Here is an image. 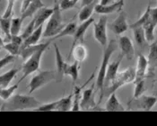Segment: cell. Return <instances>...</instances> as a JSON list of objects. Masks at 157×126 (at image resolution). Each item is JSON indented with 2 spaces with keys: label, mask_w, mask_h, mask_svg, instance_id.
<instances>
[{
  "label": "cell",
  "mask_w": 157,
  "mask_h": 126,
  "mask_svg": "<svg viewBox=\"0 0 157 126\" xmlns=\"http://www.w3.org/2000/svg\"><path fill=\"white\" fill-rule=\"evenodd\" d=\"M18 86H19V82L10 87L8 86L6 88H0V98L4 101L9 100L13 96L14 91L18 88Z\"/></svg>",
  "instance_id": "obj_32"
},
{
  "label": "cell",
  "mask_w": 157,
  "mask_h": 126,
  "mask_svg": "<svg viewBox=\"0 0 157 126\" xmlns=\"http://www.w3.org/2000/svg\"><path fill=\"white\" fill-rule=\"evenodd\" d=\"M150 9H151V5L149 4L147 6V8L145 9V13L140 16V18L136 21L134 24L130 25V28L132 29L134 27H137V26H143V25L146 24L149 21V17H150Z\"/></svg>",
  "instance_id": "obj_34"
},
{
  "label": "cell",
  "mask_w": 157,
  "mask_h": 126,
  "mask_svg": "<svg viewBox=\"0 0 157 126\" xmlns=\"http://www.w3.org/2000/svg\"><path fill=\"white\" fill-rule=\"evenodd\" d=\"M155 95H157V90H156V93H155Z\"/></svg>",
  "instance_id": "obj_49"
},
{
  "label": "cell",
  "mask_w": 157,
  "mask_h": 126,
  "mask_svg": "<svg viewBox=\"0 0 157 126\" xmlns=\"http://www.w3.org/2000/svg\"><path fill=\"white\" fill-rule=\"evenodd\" d=\"M147 69H148V61L144 54L139 53L137 57V63L136 68V78L134 80V83L145 79Z\"/></svg>",
  "instance_id": "obj_12"
},
{
  "label": "cell",
  "mask_w": 157,
  "mask_h": 126,
  "mask_svg": "<svg viewBox=\"0 0 157 126\" xmlns=\"http://www.w3.org/2000/svg\"><path fill=\"white\" fill-rule=\"evenodd\" d=\"M35 29H36V28H35V20H34V18H33V20L28 24V25L26 26V28L24 29V33L21 34L23 39H24V41L25 39H27V38L29 37V36L34 32Z\"/></svg>",
  "instance_id": "obj_39"
},
{
  "label": "cell",
  "mask_w": 157,
  "mask_h": 126,
  "mask_svg": "<svg viewBox=\"0 0 157 126\" xmlns=\"http://www.w3.org/2000/svg\"><path fill=\"white\" fill-rule=\"evenodd\" d=\"M75 6V4L74 3L73 0H62L59 4V6H60V9L62 11L71 9Z\"/></svg>",
  "instance_id": "obj_42"
},
{
  "label": "cell",
  "mask_w": 157,
  "mask_h": 126,
  "mask_svg": "<svg viewBox=\"0 0 157 126\" xmlns=\"http://www.w3.org/2000/svg\"><path fill=\"white\" fill-rule=\"evenodd\" d=\"M16 0H7V6L6 8V11L3 14V17L5 18H9L12 17L13 11V6Z\"/></svg>",
  "instance_id": "obj_41"
},
{
  "label": "cell",
  "mask_w": 157,
  "mask_h": 126,
  "mask_svg": "<svg viewBox=\"0 0 157 126\" xmlns=\"http://www.w3.org/2000/svg\"><path fill=\"white\" fill-rule=\"evenodd\" d=\"M94 74L91 76V77L85 82L83 86H80V87H75V90H74V93H73V111H79L81 109L80 107V102H81V98H82V96H81V91L82 89L85 88V86L94 78Z\"/></svg>",
  "instance_id": "obj_20"
},
{
  "label": "cell",
  "mask_w": 157,
  "mask_h": 126,
  "mask_svg": "<svg viewBox=\"0 0 157 126\" xmlns=\"http://www.w3.org/2000/svg\"><path fill=\"white\" fill-rule=\"evenodd\" d=\"M24 20L21 17H14L11 20V34L19 35Z\"/></svg>",
  "instance_id": "obj_35"
},
{
  "label": "cell",
  "mask_w": 157,
  "mask_h": 126,
  "mask_svg": "<svg viewBox=\"0 0 157 126\" xmlns=\"http://www.w3.org/2000/svg\"><path fill=\"white\" fill-rule=\"evenodd\" d=\"M103 48H104L103 49V56H102L101 67L99 69V72H98L96 79V88L97 89H99L101 91L100 101L101 100V98L103 96V88L105 85V75H106V71H107V69H108V66L109 64V60L111 58V55L118 50L119 44L115 40H110L109 43H107V45Z\"/></svg>",
  "instance_id": "obj_1"
},
{
  "label": "cell",
  "mask_w": 157,
  "mask_h": 126,
  "mask_svg": "<svg viewBox=\"0 0 157 126\" xmlns=\"http://www.w3.org/2000/svg\"><path fill=\"white\" fill-rule=\"evenodd\" d=\"M0 16H1V15H0Z\"/></svg>",
  "instance_id": "obj_51"
},
{
  "label": "cell",
  "mask_w": 157,
  "mask_h": 126,
  "mask_svg": "<svg viewBox=\"0 0 157 126\" xmlns=\"http://www.w3.org/2000/svg\"><path fill=\"white\" fill-rule=\"evenodd\" d=\"M118 44L121 50L122 57H125L128 60H132L135 55V48L130 38L125 35H120Z\"/></svg>",
  "instance_id": "obj_9"
},
{
  "label": "cell",
  "mask_w": 157,
  "mask_h": 126,
  "mask_svg": "<svg viewBox=\"0 0 157 126\" xmlns=\"http://www.w3.org/2000/svg\"><path fill=\"white\" fill-rule=\"evenodd\" d=\"M11 20L12 17L5 18L3 16H0V30L5 34V40L4 41H11Z\"/></svg>",
  "instance_id": "obj_26"
},
{
  "label": "cell",
  "mask_w": 157,
  "mask_h": 126,
  "mask_svg": "<svg viewBox=\"0 0 157 126\" xmlns=\"http://www.w3.org/2000/svg\"><path fill=\"white\" fill-rule=\"evenodd\" d=\"M134 84H135V90H134L133 99H135V98H137V97L141 96L145 93L146 88H145V79L140 80L138 82H136Z\"/></svg>",
  "instance_id": "obj_37"
},
{
  "label": "cell",
  "mask_w": 157,
  "mask_h": 126,
  "mask_svg": "<svg viewBox=\"0 0 157 126\" xmlns=\"http://www.w3.org/2000/svg\"><path fill=\"white\" fill-rule=\"evenodd\" d=\"M121 59H122V55L119 58V60L114 61H112L109 64L107 71H106V75H105V84L111 82L114 79V77H116V75L118 74Z\"/></svg>",
  "instance_id": "obj_21"
},
{
  "label": "cell",
  "mask_w": 157,
  "mask_h": 126,
  "mask_svg": "<svg viewBox=\"0 0 157 126\" xmlns=\"http://www.w3.org/2000/svg\"><path fill=\"white\" fill-rule=\"evenodd\" d=\"M95 6L96 4L93 1L91 3L85 4V6L81 8L80 12L78 14V18L80 22H85L86 20H88L89 18H91L93 13L95 9Z\"/></svg>",
  "instance_id": "obj_28"
},
{
  "label": "cell",
  "mask_w": 157,
  "mask_h": 126,
  "mask_svg": "<svg viewBox=\"0 0 157 126\" xmlns=\"http://www.w3.org/2000/svg\"><path fill=\"white\" fill-rule=\"evenodd\" d=\"M51 42V41L49 40L47 42H44V43H40V44H33V45H29V46H26V47H24L21 49V52H20V55L22 56L23 60L24 61H26L31 55H33L35 51H37L38 50L41 49L42 47L44 46H47V45H49Z\"/></svg>",
  "instance_id": "obj_24"
},
{
  "label": "cell",
  "mask_w": 157,
  "mask_h": 126,
  "mask_svg": "<svg viewBox=\"0 0 157 126\" xmlns=\"http://www.w3.org/2000/svg\"><path fill=\"white\" fill-rule=\"evenodd\" d=\"M132 30H133L134 39H135V41H136V45L141 49L144 48L145 45L148 43V41H146L145 30H144L143 26L134 27V28H132Z\"/></svg>",
  "instance_id": "obj_22"
},
{
  "label": "cell",
  "mask_w": 157,
  "mask_h": 126,
  "mask_svg": "<svg viewBox=\"0 0 157 126\" xmlns=\"http://www.w3.org/2000/svg\"><path fill=\"white\" fill-rule=\"evenodd\" d=\"M124 6V0H119L116 2H113L109 5H101L97 4L95 6L94 12L100 14H109L121 11L122 7Z\"/></svg>",
  "instance_id": "obj_11"
},
{
  "label": "cell",
  "mask_w": 157,
  "mask_h": 126,
  "mask_svg": "<svg viewBox=\"0 0 157 126\" xmlns=\"http://www.w3.org/2000/svg\"><path fill=\"white\" fill-rule=\"evenodd\" d=\"M135 104L139 109L145 110V111H150L152 108L157 103V97L155 96H144L135 98Z\"/></svg>",
  "instance_id": "obj_14"
},
{
  "label": "cell",
  "mask_w": 157,
  "mask_h": 126,
  "mask_svg": "<svg viewBox=\"0 0 157 126\" xmlns=\"http://www.w3.org/2000/svg\"><path fill=\"white\" fill-rule=\"evenodd\" d=\"M54 11L50 17L48 19V23L46 25L45 30L43 32L42 37L44 38H52L56 36L61 30L65 27L63 23V18L61 14V10L59 4L55 1L54 4Z\"/></svg>",
  "instance_id": "obj_3"
},
{
  "label": "cell",
  "mask_w": 157,
  "mask_h": 126,
  "mask_svg": "<svg viewBox=\"0 0 157 126\" xmlns=\"http://www.w3.org/2000/svg\"><path fill=\"white\" fill-rule=\"evenodd\" d=\"M156 26L153 25L150 21H148L146 24L143 25V28L145 30V38L148 42H153L155 41V29Z\"/></svg>",
  "instance_id": "obj_33"
},
{
  "label": "cell",
  "mask_w": 157,
  "mask_h": 126,
  "mask_svg": "<svg viewBox=\"0 0 157 126\" xmlns=\"http://www.w3.org/2000/svg\"><path fill=\"white\" fill-rule=\"evenodd\" d=\"M54 11V8H48L46 6L41 7L40 9H39L34 15V20H35V28L42 25L48 18L50 17V15L52 14V13Z\"/></svg>",
  "instance_id": "obj_16"
},
{
  "label": "cell",
  "mask_w": 157,
  "mask_h": 126,
  "mask_svg": "<svg viewBox=\"0 0 157 126\" xmlns=\"http://www.w3.org/2000/svg\"><path fill=\"white\" fill-rule=\"evenodd\" d=\"M64 75L71 77L73 82L75 83L79 77V62L75 61L72 64L66 63L64 68Z\"/></svg>",
  "instance_id": "obj_23"
},
{
  "label": "cell",
  "mask_w": 157,
  "mask_h": 126,
  "mask_svg": "<svg viewBox=\"0 0 157 126\" xmlns=\"http://www.w3.org/2000/svg\"><path fill=\"white\" fill-rule=\"evenodd\" d=\"M19 69H11L6 73L0 75V88H6L10 85L12 80L19 72Z\"/></svg>",
  "instance_id": "obj_30"
},
{
  "label": "cell",
  "mask_w": 157,
  "mask_h": 126,
  "mask_svg": "<svg viewBox=\"0 0 157 126\" xmlns=\"http://www.w3.org/2000/svg\"><path fill=\"white\" fill-rule=\"evenodd\" d=\"M73 107V94L58 100L57 111H70Z\"/></svg>",
  "instance_id": "obj_31"
},
{
  "label": "cell",
  "mask_w": 157,
  "mask_h": 126,
  "mask_svg": "<svg viewBox=\"0 0 157 126\" xmlns=\"http://www.w3.org/2000/svg\"><path fill=\"white\" fill-rule=\"evenodd\" d=\"M135 78H136V69H134L133 67H129L121 72H118L114 79L110 82L111 86L107 88L108 94L110 95L111 93L116 92V90H118L121 87L134 82Z\"/></svg>",
  "instance_id": "obj_5"
},
{
  "label": "cell",
  "mask_w": 157,
  "mask_h": 126,
  "mask_svg": "<svg viewBox=\"0 0 157 126\" xmlns=\"http://www.w3.org/2000/svg\"><path fill=\"white\" fill-rule=\"evenodd\" d=\"M4 44H5V41H4V40L2 39V37L0 36V47H3Z\"/></svg>",
  "instance_id": "obj_46"
},
{
  "label": "cell",
  "mask_w": 157,
  "mask_h": 126,
  "mask_svg": "<svg viewBox=\"0 0 157 126\" xmlns=\"http://www.w3.org/2000/svg\"><path fill=\"white\" fill-rule=\"evenodd\" d=\"M57 80V73L54 70H44L40 71L38 74L33 76L29 84V94L33 93L35 90L44 87L48 83Z\"/></svg>",
  "instance_id": "obj_6"
},
{
  "label": "cell",
  "mask_w": 157,
  "mask_h": 126,
  "mask_svg": "<svg viewBox=\"0 0 157 126\" xmlns=\"http://www.w3.org/2000/svg\"><path fill=\"white\" fill-rule=\"evenodd\" d=\"M93 24H94V19L91 17V18H89L88 20H86L85 22H82L81 25H79V26H77V29H76L74 36H73L74 41H73L71 50L75 47V45L77 43V41L84 43V37H85V32L90 27V25H92Z\"/></svg>",
  "instance_id": "obj_13"
},
{
  "label": "cell",
  "mask_w": 157,
  "mask_h": 126,
  "mask_svg": "<svg viewBox=\"0 0 157 126\" xmlns=\"http://www.w3.org/2000/svg\"><path fill=\"white\" fill-rule=\"evenodd\" d=\"M49 45L44 46L41 49L35 51L33 55H31L26 61H24V64L22 66V71H23V77L20 79L19 83L24 80L25 77H27L29 75L34 73L40 69V60L41 57L43 55V53L45 52V50L48 49Z\"/></svg>",
  "instance_id": "obj_4"
},
{
  "label": "cell",
  "mask_w": 157,
  "mask_h": 126,
  "mask_svg": "<svg viewBox=\"0 0 157 126\" xmlns=\"http://www.w3.org/2000/svg\"><path fill=\"white\" fill-rule=\"evenodd\" d=\"M77 29V25L75 22H70L67 25H66L60 32L54 37L50 38V41H55L57 39H59L62 37H66V36H74L75 31Z\"/></svg>",
  "instance_id": "obj_27"
},
{
  "label": "cell",
  "mask_w": 157,
  "mask_h": 126,
  "mask_svg": "<svg viewBox=\"0 0 157 126\" xmlns=\"http://www.w3.org/2000/svg\"><path fill=\"white\" fill-rule=\"evenodd\" d=\"M155 41H157V39H156V40H155Z\"/></svg>",
  "instance_id": "obj_50"
},
{
  "label": "cell",
  "mask_w": 157,
  "mask_h": 126,
  "mask_svg": "<svg viewBox=\"0 0 157 126\" xmlns=\"http://www.w3.org/2000/svg\"><path fill=\"white\" fill-rule=\"evenodd\" d=\"M113 2H114V0H101L99 4H101V5H109V4H111Z\"/></svg>",
  "instance_id": "obj_45"
},
{
  "label": "cell",
  "mask_w": 157,
  "mask_h": 126,
  "mask_svg": "<svg viewBox=\"0 0 157 126\" xmlns=\"http://www.w3.org/2000/svg\"><path fill=\"white\" fill-rule=\"evenodd\" d=\"M149 21L155 26L157 25V6L156 7H151Z\"/></svg>",
  "instance_id": "obj_43"
},
{
  "label": "cell",
  "mask_w": 157,
  "mask_h": 126,
  "mask_svg": "<svg viewBox=\"0 0 157 126\" xmlns=\"http://www.w3.org/2000/svg\"><path fill=\"white\" fill-rule=\"evenodd\" d=\"M108 27V17L106 14H101L98 22L94 25V37L102 47H105L108 43L107 35Z\"/></svg>",
  "instance_id": "obj_7"
},
{
  "label": "cell",
  "mask_w": 157,
  "mask_h": 126,
  "mask_svg": "<svg viewBox=\"0 0 157 126\" xmlns=\"http://www.w3.org/2000/svg\"><path fill=\"white\" fill-rule=\"evenodd\" d=\"M71 55L74 56L75 61H76L78 62H83V61H85V59L87 58L88 50H87V48L85 47V45L84 43L79 42V43H76L75 45V47L73 48L72 50H70L68 58Z\"/></svg>",
  "instance_id": "obj_15"
},
{
  "label": "cell",
  "mask_w": 157,
  "mask_h": 126,
  "mask_svg": "<svg viewBox=\"0 0 157 126\" xmlns=\"http://www.w3.org/2000/svg\"><path fill=\"white\" fill-rule=\"evenodd\" d=\"M73 1H74V3H75V4H77L79 0H73Z\"/></svg>",
  "instance_id": "obj_47"
},
{
  "label": "cell",
  "mask_w": 157,
  "mask_h": 126,
  "mask_svg": "<svg viewBox=\"0 0 157 126\" xmlns=\"http://www.w3.org/2000/svg\"><path fill=\"white\" fill-rule=\"evenodd\" d=\"M7 104L4 105V109L9 111H22L27 109H35L41 104L40 101H38L33 96L30 95H14L7 100Z\"/></svg>",
  "instance_id": "obj_2"
},
{
  "label": "cell",
  "mask_w": 157,
  "mask_h": 126,
  "mask_svg": "<svg viewBox=\"0 0 157 126\" xmlns=\"http://www.w3.org/2000/svg\"><path fill=\"white\" fill-rule=\"evenodd\" d=\"M108 25H109V29L114 34L118 36L123 34L128 29V25L127 22V14L121 10L118 17Z\"/></svg>",
  "instance_id": "obj_8"
},
{
  "label": "cell",
  "mask_w": 157,
  "mask_h": 126,
  "mask_svg": "<svg viewBox=\"0 0 157 126\" xmlns=\"http://www.w3.org/2000/svg\"><path fill=\"white\" fill-rule=\"evenodd\" d=\"M42 34H43V25L37 27L36 29L34 30V32L24 41V43L21 47L24 48L26 46H29V45H33V44H37V42L40 41V39L42 37Z\"/></svg>",
  "instance_id": "obj_25"
},
{
  "label": "cell",
  "mask_w": 157,
  "mask_h": 126,
  "mask_svg": "<svg viewBox=\"0 0 157 126\" xmlns=\"http://www.w3.org/2000/svg\"><path fill=\"white\" fill-rule=\"evenodd\" d=\"M15 57L16 56L12 55V54L9 53V54L6 55L5 57H3L2 59H0V69H2L3 68H5L8 64L13 62L15 61Z\"/></svg>",
  "instance_id": "obj_40"
},
{
  "label": "cell",
  "mask_w": 157,
  "mask_h": 126,
  "mask_svg": "<svg viewBox=\"0 0 157 126\" xmlns=\"http://www.w3.org/2000/svg\"><path fill=\"white\" fill-rule=\"evenodd\" d=\"M54 49H55V59H56V73H57V81H58V77H59V81L62 80V77L64 76V68L66 65V61L63 59V56L61 54L60 50L59 49L57 44H54Z\"/></svg>",
  "instance_id": "obj_18"
},
{
  "label": "cell",
  "mask_w": 157,
  "mask_h": 126,
  "mask_svg": "<svg viewBox=\"0 0 157 126\" xmlns=\"http://www.w3.org/2000/svg\"><path fill=\"white\" fill-rule=\"evenodd\" d=\"M3 48L6 51H8V53L14 55V56H17V55H20V52H21V46L13 42V41H8V42H6L3 46Z\"/></svg>",
  "instance_id": "obj_36"
},
{
  "label": "cell",
  "mask_w": 157,
  "mask_h": 126,
  "mask_svg": "<svg viewBox=\"0 0 157 126\" xmlns=\"http://www.w3.org/2000/svg\"><path fill=\"white\" fill-rule=\"evenodd\" d=\"M33 0H24L23 3H22V6H21V13H23L28 7V6L31 4Z\"/></svg>",
  "instance_id": "obj_44"
},
{
  "label": "cell",
  "mask_w": 157,
  "mask_h": 126,
  "mask_svg": "<svg viewBox=\"0 0 157 126\" xmlns=\"http://www.w3.org/2000/svg\"><path fill=\"white\" fill-rule=\"evenodd\" d=\"M2 48H3V47H0V50H1V49H2Z\"/></svg>",
  "instance_id": "obj_48"
},
{
  "label": "cell",
  "mask_w": 157,
  "mask_h": 126,
  "mask_svg": "<svg viewBox=\"0 0 157 126\" xmlns=\"http://www.w3.org/2000/svg\"><path fill=\"white\" fill-rule=\"evenodd\" d=\"M94 84L92 85L90 88L85 89L82 95V98L80 102V107L82 110H91L94 109V106L97 105L94 101Z\"/></svg>",
  "instance_id": "obj_10"
},
{
  "label": "cell",
  "mask_w": 157,
  "mask_h": 126,
  "mask_svg": "<svg viewBox=\"0 0 157 126\" xmlns=\"http://www.w3.org/2000/svg\"><path fill=\"white\" fill-rule=\"evenodd\" d=\"M148 68L152 70H155L157 68V41L152 42L148 52Z\"/></svg>",
  "instance_id": "obj_29"
},
{
  "label": "cell",
  "mask_w": 157,
  "mask_h": 126,
  "mask_svg": "<svg viewBox=\"0 0 157 126\" xmlns=\"http://www.w3.org/2000/svg\"><path fill=\"white\" fill-rule=\"evenodd\" d=\"M57 105H58V101L50 102L47 104H41L40 106L33 109L34 111H42V112H47V111H57Z\"/></svg>",
  "instance_id": "obj_38"
},
{
  "label": "cell",
  "mask_w": 157,
  "mask_h": 126,
  "mask_svg": "<svg viewBox=\"0 0 157 126\" xmlns=\"http://www.w3.org/2000/svg\"><path fill=\"white\" fill-rule=\"evenodd\" d=\"M105 110L109 112H123L125 111V108L119 101L116 93L113 92L109 95V97L105 104Z\"/></svg>",
  "instance_id": "obj_17"
},
{
  "label": "cell",
  "mask_w": 157,
  "mask_h": 126,
  "mask_svg": "<svg viewBox=\"0 0 157 126\" xmlns=\"http://www.w3.org/2000/svg\"><path fill=\"white\" fill-rule=\"evenodd\" d=\"M43 6H45V5L43 4L42 0H33L31 2V4L28 6V7L24 10V12L21 13V18L24 21L25 18L32 17L33 14H36L39 9H40Z\"/></svg>",
  "instance_id": "obj_19"
}]
</instances>
